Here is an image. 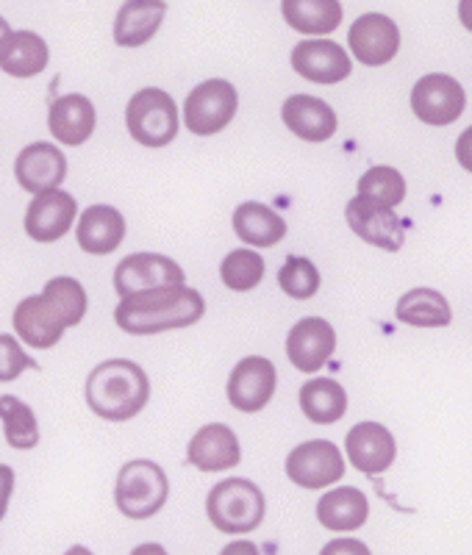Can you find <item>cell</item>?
Returning <instances> with one entry per match:
<instances>
[{
	"label": "cell",
	"mask_w": 472,
	"mask_h": 555,
	"mask_svg": "<svg viewBox=\"0 0 472 555\" xmlns=\"http://www.w3.org/2000/svg\"><path fill=\"white\" fill-rule=\"evenodd\" d=\"M206 314V300L197 289L189 286H170V289L139 292V295L120 300L114 311V322L126 334L153 336L162 331H176L195 325Z\"/></svg>",
	"instance_id": "cell-1"
},
{
	"label": "cell",
	"mask_w": 472,
	"mask_h": 555,
	"mask_svg": "<svg viewBox=\"0 0 472 555\" xmlns=\"http://www.w3.org/2000/svg\"><path fill=\"white\" fill-rule=\"evenodd\" d=\"M151 380L145 370L128 359H109L87 378V403L109 423H126L148 405Z\"/></svg>",
	"instance_id": "cell-2"
},
{
	"label": "cell",
	"mask_w": 472,
	"mask_h": 555,
	"mask_svg": "<svg viewBox=\"0 0 472 555\" xmlns=\"http://www.w3.org/2000/svg\"><path fill=\"white\" fill-rule=\"evenodd\" d=\"M206 514L208 522L222 533H231V537L251 533L265 522V494L253 480L226 478L208 492Z\"/></svg>",
	"instance_id": "cell-3"
},
{
	"label": "cell",
	"mask_w": 472,
	"mask_h": 555,
	"mask_svg": "<svg viewBox=\"0 0 472 555\" xmlns=\"http://www.w3.org/2000/svg\"><path fill=\"white\" fill-rule=\"evenodd\" d=\"M167 494H170L167 475L156 461L148 459L128 461L117 475V486H114V503L128 519L156 517L167 503Z\"/></svg>",
	"instance_id": "cell-4"
},
{
	"label": "cell",
	"mask_w": 472,
	"mask_h": 555,
	"mask_svg": "<svg viewBox=\"0 0 472 555\" xmlns=\"http://www.w3.org/2000/svg\"><path fill=\"white\" fill-rule=\"evenodd\" d=\"M128 133L137 145L164 147L178 137V106L164 89L145 87L128 101L126 108Z\"/></svg>",
	"instance_id": "cell-5"
},
{
	"label": "cell",
	"mask_w": 472,
	"mask_h": 555,
	"mask_svg": "<svg viewBox=\"0 0 472 555\" xmlns=\"http://www.w3.org/2000/svg\"><path fill=\"white\" fill-rule=\"evenodd\" d=\"M240 95L226 78H208L189 92L183 103V122L197 137H215L233 120Z\"/></svg>",
	"instance_id": "cell-6"
},
{
	"label": "cell",
	"mask_w": 472,
	"mask_h": 555,
	"mask_svg": "<svg viewBox=\"0 0 472 555\" xmlns=\"http://www.w3.org/2000/svg\"><path fill=\"white\" fill-rule=\"evenodd\" d=\"M183 281L187 275H183L181 264H176L170 256H158V253H133L114 270V289L120 300L139 295V292L183 286Z\"/></svg>",
	"instance_id": "cell-7"
},
{
	"label": "cell",
	"mask_w": 472,
	"mask_h": 555,
	"mask_svg": "<svg viewBox=\"0 0 472 555\" xmlns=\"http://www.w3.org/2000/svg\"><path fill=\"white\" fill-rule=\"evenodd\" d=\"M286 475L303 489H326L345 475V459L334 442L311 439L286 455Z\"/></svg>",
	"instance_id": "cell-8"
},
{
	"label": "cell",
	"mask_w": 472,
	"mask_h": 555,
	"mask_svg": "<svg viewBox=\"0 0 472 555\" xmlns=\"http://www.w3.org/2000/svg\"><path fill=\"white\" fill-rule=\"evenodd\" d=\"M464 89L456 78L442 76H425L414 83L411 89V108L422 122L429 126H450L464 114Z\"/></svg>",
	"instance_id": "cell-9"
},
{
	"label": "cell",
	"mask_w": 472,
	"mask_h": 555,
	"mask_svg": "<svg viewBox=\"0 0 472 555\" xmlns=\"http://www.w3.org/2000/svg\"><path fill=\"white\" fill-rule=\"evenodd\" d=\"M345 217H347V225L353 228V234H359V240L392 253L404 247L409 222L400 220L392 208L378 206V203L356 195L350 203H347Z\"/></svg>",
	"instance_id": "cell-10"
},
{
	"label": "cell",
	"mask_w": 472,
	"mask_h": 555,
	"mask_svg": "<svg viewBox=\"0 0 472 555\" xmlns=\"http://www.w3.org/2000/svg\"><path fill=\"white\" fill-rule=\"evenodd\" d=\"M276 364L261 356H247L228 378V403L242 414H256L276 395Z\"/></svg>",
	"instance_id": "cell-11"
},
{
	"label": "cell",
	"mask_w": 472,
	"mask_h": 555,
	"mask_svg": "<svg viewBox=\"0 0 472 555\" xmlns=\"http://www.w3.org/2000/svg\"><path fill=\"white\" fill-rule=\"evenodd\" d=\"M334 350L336 331L322 317H306V320L295 322L286 336V356L301 373H317L320 366L328 364Z\"/></svg>",
	"instance_id": "cell-12"
},
{
	"label": "cell",
	"mask_w": 472,
	"mask_h": 555,
	"mask_svg": "<svg viewBox=\"0 0 472 555\" xmlns=\"http://www.w3.org/2000/svg\"><path fill=\"white\" fill-rule=\"evenodd\" d=\"M292 67L301 78L315 83H340L350 76V56L334 39H306L292 51Z\"/></svg>",
	"instance_id": "cell-13"
},
{
	"label": "cell",
	"mask_w": 472,
	"mask_h": 555,
	"mask_svg": "<svg viewBox=\"0 0 472 555\" xmlns=\"http://www.w3.org/2000/svg\"><path fill=\"white\" fill-rule=\"evenodd\" d=\"M14 176L26 192L44 195V192L59 190L67 178V158L56 145L34 142L20 151L17 162H14Z\"/></svg>",
	"instance_id": "cell-14"
},
{
	"label": "cell",
	"mask_w": 472,
	"mask_h": 555,
	"mask_svg": "<svg viewBox=\"0 0 472 555\" xmlns=\"http://www.w3.org/2000/svg\"><path fill=\"white\" fill-rule=\"evenodd\" d=\"M347 42H350L353 56L359 59L361 64H386L397 56V48H400V31L392 23V17L386 14H361L356 23L350 26L347 34Z\"/></svg>",
	"instance_id": "cell-15"
},
{
	"label": "cell",
	"mask_w": 472,
	"mask_h": 555,
	"mask_svg": "<svg viewBox=\"0 0 472 555\" xmlns=\"http://www.w3.org/2000/svg\"><path fill=\"white\" fill-rule=\"evenodd\" d=\"M78 203L64 190L44 192L31 201L26 211V234L34 242H59L76 222Z\"/></svg>",
	"instance_id": "cell-16"
},
{
	"label": "cell",
	"mask_w": 472,
	"mask_h": 555,
	"mask_svg": "<svg viewBox=\"0 0 472 555\" xmlns=\"http://www.w3.org/2000/svg\"><path fill=\"white\" fill-rule=\"evenodd\" d=\"M187 459L201 473H226L242 461L240 439L228 425H203L187 448Z\"/></svg>",
	"instance_id": "cell-17"
},
{
	"label": "cell",
	"mask_w": 472,
	"mask_h": 555,
	"mask_svg": "<svg viewBox=\"0 0 472 555\" xmlns=\"http://www.w3.org/2000/svg\"><path fill=\"white\" fill-rule=\"evenodd\" d=\"M345 450L350 464L365 475H378L392 467L397 455L395 436L378 423L353 425L345 439Z\"/></svg>",
	"instance_id": "cell-18"
},
{
	"label": "cell",
	"mask_w": 472,
	"mask_h": 555,
	"mask_svg": "<svg viewBox=\"0 0 472 555\" xmlns=\"http://www.w3.org/2000/svg\"><path fill=\"white\" fill-rule=\"evenodd\" d=\"M281 117L303 142H328L336 133V112L326 101L311 95H292L283 103Z\"/></svg>",
	"instance_id": "cell-19"
},
{
	"label": "cell",
	"mask_w": 472,
	"mask_h": 555,
	"mask_svg": "<svg viewBox=\"0 0 472 555\" xmlns=\"http://www.w3.org/2000/svg\"><path fill=\"white\" fill-rule=\"evenodd\" d=\"M78 245L89 256H109L126 240V220L114 206H89L78 220Z\"/></svg>",
	"instance_id": "cell-20"
},
{
	"label": "cell",
	"mask_w": 472,
	"mask_h": 555,
	"mask_svg": "<svg viewBox=\"0 0 472 555\" xmlns=\"http://www.w3.org/2000/svg\"><path fill=\"white\" fill-rule=\"evenodd\" d=\"M94 106L87 95H62L51 103L48 126L56 142L69 147L84 145L94 133Z\"/></svg>",
	"instance_id": "cell-21"
},
{
	"label": "cell",
	"mask_w": 472,
	"mask_h": 555,
	"mask_svg": "<svg viewBox=\"0 0 472 555\" xmlns=\"http://www.w3.org/2000/svg\"><path fill=\"white\" fill-rule=\"evenodd\" d=\"M164 14H167V3L162 0H131L114 20V42L120 48H139L151 42L162 28Z\"/></svg>",
	"instance_id": "cell-22"
},
{
	"label": "cell",
	"mask_w": 472,
	"mask_h": 555,
	"mask_svg": "<svg viewBox=\"0 0 472 555\" xmlns=\"http://www.w3.org/2000/svg\"><path fill=\"white\" fill-rule=\"evenodd\" d=\"M14 331H17V336L26 341V345L48 350V347L59 345V339H62V334L67 328H64L62 322H59V317L48 309L42 295H34L26 297V300H20L17 309H14Z\"/></svg>",
	"instance_id": "cell-23"
},
{
	"label": "cell",
	"mask_w": 472,
	"mask_h": 555,
	"mask_svg": "<svg viewBox=\"0 0 472 555\" xmlns=\"http://www.w3.org/2000/svg\"><path fill=\"white\" fill-rule=\"evenodd\" d=\"M233 231L245 245L272 247L286 236V222L265 203L247 201L233 211Z\"/></svg>",
	"instance_id": "cell-24"
},
{
	"label": "cell",
	"mask_w": 472,
	"mask_h": 555,
	"mask_svg": "<svg viewBox=\"0 0 472 555\" xmlns=\"http://www.w3.org/2000/svg\"><path fill=\"white\" fill-rule=\"evenodd\" d=\"M367 517H370V500L353 486L334 489L317 503V519L328 530H359Z\"/></svg>",
	"instance_id": "cell-25"
},
{
	"label": "cell",
	"mask_w": 472,
	"mask_h": 555,
	"mask_svg": "<svg viewBox=\"0 0 472 555\" xmlns=\"http://www.w3.org/2000/svg\"><path fill=\"white\" fill-rule=\"evenodd\" d=\"M397 320L414 325V328H445L454 320V311H450L445 295L429 289V286H420L397 300Z\"/></svg>",
	"instance_id": "cell-26"
},
{
	"label": "cell",
	"mask_w": 472,
	"mask_h": 555,
	"mask_svg": "<svg viewBox=\"0 0 472 555\" xmlns=\"http://www.w3.org/2000/svg\"><path fill=\"white\" fill-rule=\"evenodd\" d=\"M301 409L315 425H334L347 411V391L336 380L315 378L301 386Z\"/></svg>",
	"instance_id": "cell-27"
},
{
	"label": "cell",
	"mask_w": 472,
	"mask_h": 555,
	"mask_svg": "<svg viewBox=\"0 0 472 555\" xmlns=\"http://www.w3.org/2000/svg\"><path fill=\"white\" fill-rule=\"evenodd\" d=\"M48 62H51V51L39 34L14 31L7 53L0 59V67L12 78H34L48 67Z\"/></svg>",
	"instance_id": "cell-28"
},
{
	"label": "cell",
	"mask_w": 472,
	"mask_h": 555,
	"mask_svg": "<svg viewBox=\"0 0 472 555\" xmlns=\"http://www.w3.org/2000/svg\"><path fill=\"white\" fill-rule=\"evenodd\" d=\"M281 9L297 34H331L342 23V3L336 0H283Z\"/></svg>",
	"instance_id": "cell-29"
},
{
	"label": "cell",
	"mask_w": 472,
	"mask_h": 555,
	"mask_svg": "<svg viewBox=\"0 0 472 555\" xmlns=\"http://www.w3.org/2000/svg\"><path fill=\"white\" fill-rule=\"evenodd\" d=\"M42 300L48 304V309L59 317V322H62L64 328L78 325V322L84 320V314H87V304H89L87 289L78 284L76 278H67V275L48 281L42 289Z\"/></svg>",
	"instance_id": "cell-30"
},
{
	"label": "cell",
	"mask_w": 472,
	"mask_h": 555,
	"mask_svg": "<svg viewBox=\"0 0 472 555\" xmlns=\"http://www.w3.org/2000/svg\"><path fill=\"white\" fill-rule=\"evenodd\" d=\"M0 420L7 430V442L14 450H34L39 444V425L34 416L31 405L23 403L14 395L0 398Z\"/></svg>",
	"instance_id": "cell-31"
},
{
	"label": "cell",
	"mask_w": 472,
	"mask_h": 555,
	"mask_svg": "<svg viewBox=\"0 0 472 555\" xmlns=\"http://www.w3.org/2000/svg\"><path fill=\"white\" fill-rule=\"evenodd\" d=\"M222 284L231 292H251L261 284L265 278V259L258 256L251 247H240L231 250L220 264Z\"/></svg>",
	"instance_id": "cell-32"
},
{
	"label": "cell",
	"mask_w": 472,
	"mask_h": 555,
	"mask_svg": "<svg viewBox=\"0 0 472 555\" xmlns=\"http://www.w3.org/2000/svg\"><path fill=\"white\" fill-rule=\"evenodd\" d=\"M359 197L378 203V206L395 208L406 197V181L395 167H370L359 178Z\"/></svg>",
	"instance_id": "cell-33"
},
{
	"label": "cell",
	"mask_w": 472,
	"mask_h": 555,
	"mask_svg": "<svg viewBox=\"0 0 472 555\" xmlns=\"http://www.w3.org/2000/svg\"><path fill=\"white\" fill-rule=\"evenodd\" d=\"M278 284H281L283 295H290L292 300H311L320 289V270L315 267V261L290 256L278 270Z\"/></svg>",
	"instance_id": "cell-34"
},
{
	"label": "cell",
	"mask_w": 472,
	"mask_h": 555,
	"mask_svg": "<svg viewBox=\"0 0 472 555\" xmlns=\"http://www.w3.org/2000/svg\"><path fill=\"white\" fill-rule=\"evenodd\" d=\"M26 370H37V361L20 347L14 336L0 334V384L20 378Z\"/></svg>",
	"instance_id": "cell-35"
},
{
	"label": "cell",
	"mask_w": 472,
	"mask_h": 555,
	"mask_svg": "<svg viewBox=\"0 0 472 555\" xmlns=\"http://www.w3.org/2000/svg\"><path fill=\"white\" fill-rule=\"evenodd\" d=\"M320 555H372L370 547L359 539H334L322 547Z\"/></svg>",
	"instance_id": "cell-36"
},
{
	"label": "cell",
	"mask_w": 472,
	"mask_h": 555,
	"mask_svg": "<svg viewBox=\"0 0 472 555\" xmlns=\"http://www.w3.org/2000/svg\"><path fill=\"white\" fill-rule=\"evenodd\" d=\"M12 492H14V469L9 467V464H0V519L7 517Z\"/></svg>",
	"instance_id": "cell-37"
},
{
	"label": "cell",
	"mask_w": 472,
	"mask_h": 555,
	"mask_svg": "<svg viewBox=\"0 0 472 555\" xmlns=\"http://www.w3.org/2000/svg\"><path fill=\"white\" fill-rule=\"evenodd\" d=\"M456 158H459V165L464 167V170L472 172V126L467 128L459 137V142H456Z\"/></svg>",
	"instance_id": "cell-38"
},
{
	"label": "cell",
	"mask_w": 472,
	"mask_h": 555,
	"mask_svg": "<svg viewBox=\"0 0 472 555\" xmlns=\"http://www.w3.org/2000/svg\"><path fill=\"white\" fill-rule=\"evenodd\" d=\"M220 555H261V553H258V547L253 542H231L226 544V550H222Z\"/></svg>",
	"instance_id": "cell-39"
},
{
	"label": "cell",
	"mask_w": 472,
	"mask_h": 555,
	"mask_svg": "<svg viewBox=\"0 0 472 555\" xmlns=\"http://www.w3.org/2000/svg\"><path fill=\"white\" fill-rule=\"evenodd\" d=\"M459 20L467 31H472V0H461L459 3Z\"/></svg>",
	"instance_id": "cell-40"
},
{
	"label": "cell",
	"mask_w": 472,
	"mask_h": 555,
	"mask_svg": "<svg viewBox=\"0 0 472 555\" xmlns=\"http://www.w3.org/2000/svg\"><path fill=\"white\" fill-rule=\"evenodd\" d=\"M131 555H167V550H164L162 544L148 542V544H139V547H133Z\"/></svg>",
	"instance_id": "cell-41"
},
{
	"label": "cell",
	"mask_w": 472,
	"mask_h": 555,
	"mask_svg": "<svg viewBox=\"0 0 472 555\" xmlns=\"http://www.w3.org/2000/svg\"><path fill=\"white\" fill-rule=\"evenodd\" d=\"M12 28H9V23L3 17H0V59H3V53H7L9 48V39H12Z\"/></svg>",
	"instance_id": "cell-42"
},
{
	"label": "cell",
	"mask_w": 472,
	"mask_h": 555,
	"mask_svg": "<svg viewBox=\"0 0 472 555\" xmlns=\"http://www.w3.org/2000/svg\"><path fill=\"white\" fill-rule=\"evenodd\" d=\"M64 555H92V553H89L87 547H81V544H76V547H69Z\"/></svg>",
	"instance_id": "cell-43"
}]
</instances>
